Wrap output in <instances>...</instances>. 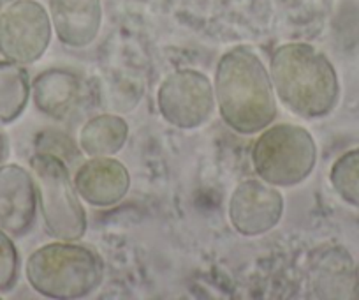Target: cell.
Here are the masks:
<instances>
[{"label":"cell","mask_w":359,"mask_h":300,"mask_svg":"<svg viewBox=\"0 0 359 300\" xmlns=\"http://www.w3.org/2000/svg\"><path fill=\"white\" fill-rule=\"evenodd\" d=\"M213 91L220 119L234 133L259 134L277 119L278 106L271 77L252 48H231L220 57Z\"/></svg>","instance_id":"1"},{"label":"cell","mask_w":359,"mask_h":300,"mask_svg":"<svg viewBox=\"0 0 359 300\" xmlns=\"http://www.w3.org/2000/svg\"><path fill=\"white\" fill-rule=\"evenodd\" d=\"M268 71L278 101L299 119H324L337 108L340 99L337 69L312 44L278 46L269 57Z\"/></svg>","instance_id":"2"},{"label":"cell","mask_w":359,"mask_h":300,"mask_svg":"<svg viewBox=\"0 0 359 300\" xmlns=\"http://www.w3.org/2000/svg\"><path fill=\"white\" fill-rule=\"evenodd\" d=\"M25 278L30 288L46 299H85L104 281V261L78 240H55L27 258Z\"/></svg>","instance_id":"3"},{"label":"cell","mask_w":359,"mask_h":300,"mask_svg":"<svg viewBox=\"0 0 359 300\" xmlns=\"http://www.w3.org/2000/svg\"><path fill=\"white\" fill-rule=\"evenodd\" d=\"M252 168L261 181L275 188H294L312 175L317 143L309 129L296 124H271L255 138Z\"/></svg>","instance_id":"4"},{"label":"cell","mask_w":359,"mask_h":300,"mask_svg":"<svg viewBox=\"0 0 359 300\" xmlns=\"http://www.w3.org/2000/svg\"><path fill=\"white\" fill-rule=\"evenodd\" d=\"M30 171L36 181L41 219L48 235L57 240H81L88 219L67 164L53 154L36 152L30 157Z\"/></svg>","instance_id":"5"},{"label":"cell","mask_w":359,"mask_h":300,"mask_svg":"<svg viewBox=\"0 0 359 300\" xmlns=\"http://www.w3.org/2000/svg\"><path fill=\"white\" fill-rule=\"evenodd\" d=\"M157 108L169 126L198 129L212 119L217 108L213 84L205 72L196 69L172 71L158 85Z\"/></svg>","instance_id":"6"},{"label":"cell","mask_w":359,"mask_h":300,"mask_svg":"<svg viewBox=\"0 0 359 300\" xmlns=\"http://www.w3.org/2000/svg\"><path fill=\"white\" fill-rule=\"evenodd\" d=\"M53 25L37 0H15L0 9V55L20 65L36 64L51 43Z\"/></svg>","instance_id":"7"},{"label":"cell","mask_w":359,"mask_h":300,"mask_svg":"<svg viewBox=\"0 0 359 300\" xmlns=\"http://www.w3.org/2000/svg\"><path fill=\"white\" fill-rule=\"evenodd\" d=\"M285 200L278 188L261 178H248L229 198V221L243 237H261L275 230L284 217Z\"/></svg>","instance_id":"8"},{"label":"cell","mask_w":359,"mask_h":300,"mask_svg":"<svg viewBox=\"0 0 359 300\" xmlns=\"http://www.w3.org/2000/svg\"><path fill=\"white\" fill-rule=\"evenodd\" d=\"M37 189L32 171L20 164L0 168V230L22 239L29 235L37 219Z\"/></svg>","instance_id":"9"},{"label":"cell","mask_w":359,"mask_h":300,"mask_svg":"<svg viewBox=\"0 0 359 300\" xmlns=\"http://www.w3.org/2000/svg\"><path fill=\"white\" fill-rule=\"evenodd\" d=\"M76 193L85 203L108 209L122 202L130 189V174L113 157H88L72 177Z\"/></svg>","instance_id":"10"},{"label":"cell","mask_w":359,"mask_h":300,"mask_svg":"<svg viewBox=\"0 0 359 300\" xmlns=\"http://www.w3.org/2000/svg\"><path fill=\"white\" fill-rule=\"evenodd\" d=\"M55 36L64 46L81 50L97 39L102 27V0H50Z\"/></svg>","instance_id":"11"},{"label":"cell","mask_w":359,"mask_h":300,"mask_svg":"<svg viewBox=\"0 0 359 300\" xmlns=\"http://www.w3.org/2000/svg\"><path fill=\"white\" fill-rule=\"evenodd\" d=\"M310 281L316 295L323 299L354 296L355 263L344 247H324L312 254Z\"/></svg>","instance_id":"12"},{"label":"cell","mask_w":359,"mask_h":300,"mask_svg":"<svg viewBox=\"0 0 359 300\" xmlns=\"http://www.w3.org/2000/svg\"><path fill=\"white\" fill-rule=\"evenodd\" d=\"M81 96L78 74L64 67L39 72L32 81V101L36 108L51 119L67 115Z\"/></svg>","instance_id":"13"},{"label":"cell","mask_w":359,"mask_h":300,"mask_svg":"<svg viewBox=\"0 0 359 300\" xmlns=\"http://www.w3.org/2000/svg\"><path fill=\"white\" fill-rule=\"evenodd\" d=\"M129 140V124L115 113H101L79 129V150L88 157H113Z\"/></svg>","instance_id":"14"},{"label":"cell","mask_w":359,"mask_h":300,"mask_svg":"<svg viewBox=\"0 0 359 300\" xmlns=\"http://www.w3.org/2000/svg\"><path fill=\"white\" fill-rule=\"evenodd\" d=\"M32 98V81L23 65L0 60V124L16 122Z\"/></svg>","instance_id":"15"},{"label":"cell","mask_w":359,"mask_h":300,"mask_svg":"<svg viewBox=\"0 0 359 300\" xmlns=\"http://www.w3.org/2000/svg\"><path fill=\"white\" fill-rule=\"evenodd\" d=\"M330 184L345 203L359 209V148L347 150L334 161Z\"/></svg>","instance_id":"16"},{"label":"cell","mask_w":359,"mask_h":300,"mask_svg":"<svg viewBox=\"0 0 359 300\" xmlns=\"http://www.w3.org/2000/svg\"><path fill=\"white\" fill-rule=\"evenodd\" d=\"M20 253L9 233L0 230V293H9L15 289L20 279Z\"/></svg>","instance_id":"17"},{"label":"cell","mask_w":359,"mask_h":300,"mask_svg":"<svg viewBox=\"0 0 359 300\" xmlns=\"http://www.w3.org/2000/svg\"><path fill=\"white\" fill-rule=\"evenodd\" d=\"M9 152H11V147H9V138L6 136V133H2V131H0V168L8 163Z\"/></svg>","instance_id":"18"},{"label":"cell","mask_w":359,"mask_h":300,"mask_svg":"<svg viewBox=\"0 0 359 300\" xmlns=\"http://www.w3.org/2000/svg\"><path fill=\"white\" fill-rule=\"evenodd\" d=\"M354 296L359 299V263L355 265V289H354Z\"/></svg>","instance_id":"19"},{"label":"cell","mask_w":359,"mask_h":300,"mask_svg":"<svg viewBox=\"0 0 359 300\" xmlns=\"http://www.w3.org/2000/svg\"><path fill=\"white\" fill-rule=\"evenodd\" d=\"M11 2H15V0H0V9L6 8V6H9Z\"/></svg>","instance_id":"20"}]
</instances>
